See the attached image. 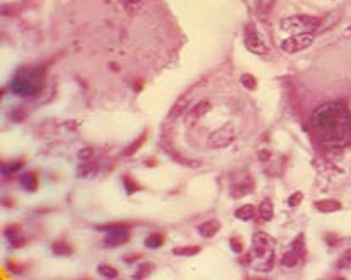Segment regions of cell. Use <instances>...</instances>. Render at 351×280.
Here are the masks:
<instances>
[{"instance_id":"obj_24","label":"cell","mask_w":351,"mask_h":280,"mask_svg":"<svg viewBox=\"0 0 351 280\" xmlns=\"http://www.w3.org/2000/svg\"><path fill=\"white\" fill-rule=\"evenodd\" d=\"M351 267V248L346 250L338 260V269H350Z\"/></svg>"},{"instance_id":"obj_26","label":"cell","mask_w":351,"mask_h":280,"mask_svg":"<svg viewBox=\"0 0 351 280\" xmlns=\"http://www.w3.org/2000/svg\"><path fill=\"white\" fill-rule=\"evenodd\" d=\"M241 84L245 85V87L248 90H255L257 89V80H255V77H251V75H241Z\"/></svg>"},{"instance_id":"obj_12","label":"cell","mask_w":351,"mask_h":280,"mask_svg":"<svg viewBox=\"0 0 351 280\" xmlns=\"http://www.w3.org/2000/svg\"><path fill=\"white\" fill-rule=\"evenodd\" d=\"M219 229H221V222L216 221V219H210V221L204 222V224L199 226V233H200L204 238H212V236H216V234L219 233Z\"/></svg>"},{"instance_id":"obj_8","label":"cell","mask_w":351,"mask_h":280,"mask_svg":"<svg viewBox=\"0 0 351 280\" xmlns=\"http://www.w3.org/2000/svg\"><path fill=\"white\" fill-rule=\"evenodd\" d=\"M305 255V246H304V236L300 234L297 238V241L292 243V248L288 251H285V255L282 257V265L287 267V269H294V267L299 265L302 262Z\"/></svg>"},{"instance_id":"obj_25","label":"cell","mask_w":351,"mask_h":280,"mask_svg":"<svg viewBox=\"0 0 351 280\" xmlns=\"http://www.w3.org/2000/svg\"><path fill=\"white\" fill-rule=\"evenodd\" d=\"M229 243H231V250H233L234 253H241V251L245 250V243H243L241 238L234 236V238H231Z\"/></svg>"},{"instance_id":"obj_31","label":"cell","mask_w":351,"mask_h":280,"mask_svg":"<svg viewBox=\"0 0 351 280\" xmlns=\"http://www.w3.org/2000/svg\"><path fill=\"white\" fill-rule=\"evenodd\" d=\"M144 138H146V136H141V138H139V141H136L133 146H129V148H127V150H126V151H124V155H131V153H134V151H136V148H138L139 145H141V143H143V139H144Z\"/></svg>"},{"instance_id":"obj_11","label":"cell","mask_w":351,"mask_h":280,"mask_svg":"<svg viewBox=\"0 0 351 280\" xmlns=\"http://www.w3.org/2000/svg\"><path fill=\"white\" fill-rule=\"evenodd\" d=\"M210 110V104L209 102H200V104H197L195 107H192V109L188 110V124H193V121H197V119L204 117L205 114H207Z\"/></svg>"},{"instance_id":"obj_9","label":"cell","mask_w":351,"mask_h":280,"mask_svg":"<svg viewBox=\"0 0 351 280\" xmlns=\"http://www.w3.org/2000/svg\"><path fill=\"white\" fill-rule=\"evenodd\" d=\"M234 141V131H233V126L228 124V126H222L221 129L214 131L209 138V146L210 148H226L228 145Z\"/></svg>"},{"instance_id":"obj_4","label":"cell","mask_w":351,"mask_h":280,"mask_svg":"<svg viewBox=\"0 0 351 280\" xmlns=\"http://www.w3.org/2000/svg\"><path fill=\"white\" fill-rule=\"evenodd\" d=\"M321 26V19L314 15H290L280 20L282 31L294 32V34H302V32H316Z\"/></svg>"},{"instance_id":"obj_17","label":"cell","mask_w":351,"mask_h":280,"mask_svg":"<svg viewBox=\"0 0 351 280\" xmlns=\"http://www.w3.org/2000/svg\"><path fill=\"white\" fill-rule=\"evenodd\" d=\"M188 104H190V97L188 95H181L178 100H176V104L173 105L172 112H170V117H178L181 114L185 112V110L188 109Z\"/></svg>"},{"instance_id":"obj_21","label":"cell","mask_w":351,"mask_h":280,"mask_svg":"<svg viewBox=\"0 0 351 280\" xmlns=\"http://www.w3.org/2000/svg\"><path fill=\"white\" fill-rule=\"evenodd\" d=\"M197 253H200V246H183V248L173 250V255L176 257H193Z\"/></svg>"},{"instance_id":"obj_7","label":"cell","mask_w":351,"mask_h":280,"mask_svg":"<svg viewBox=\"0 0 351 280\" xmlns=\"http://www.w3.org/2000/svg\"><path fill=\"white\" fill-rule=\"evenodd\" d=\"M314 43V34L312 32H302V34H294L290 38L283 39L282 41V49L285 53H297V51H302V49L309 48L311 44Z\"/></svg>"},{"instance_id":"obj_20","label":"cell","mask_w":351,"mask_h":280,"mask_svg":"<svg viewBox=\"0 0 351 280\" xmlns=\"http://www.w3.org/2000/svg\"><path fill=\"white\" fill-rule=\"evenodd\" d=\"M97 272L105 279H117L119 277V270L115 269V267L109 265V263H100V265L97 267Z\"/></svg>"},{"instance_id":"obj_15","label":"cell","mask_w":351,"mask_h":280,"mask_svg":"<svg viewBox=\"0 0 351 280\" xmlns=\"http://www.w3.org/2000/svg\"><path fill=\"white\" fill-rule=\"evenodd\" d=\"M19 182H20V185H22V187L26 188L27 192H36V190H38V177H36V174H32V172H27V174L20 175Z\"/></svg>"},{"instance_id":"obj_18","label":"cell","mask_w":351,"mask_h":280,"mask_svg":"<svg viewBox=\"0 0 351 280\" xmlns=\"http://www.w3.org/2000/svg\"><path fill=\"white\" fill-rule=\"evenodd\" d=\"M260 217L265 222H270L273 219V204H271L270 199H265L260 204Z\"/></svg>"},{"instance_id":"obj_16","label":"cell","mask_w":351,"mask_h":280,"mask_svg":"<svg viewBox=\"0 0 351 280\" xmlns=\"http://www.w3.org/2000/svg\"><path fill=\"white\" fill-rule=\"evenodd\" d=\"M316 209H317V211H321V212H336V211H340V209H341V204L338 202V200H331V199L317 200V202H316Z\"/></svg>"},{"instance_id":"obj_14","label":"cell","mask_w":351,"mask_h":280,"mask_svg":"<svg viewBox=\"0 0 351 280\" xmlns=\"http://www.w3.org/2000/svg\"><path fill=\"white\" fill-rule=\"evenodd\" d=\"M5 234L14 248H19V246L24 245V238L20 234V226H10V228L5 229Z\"/></svg>"},{"instance_id":"obj_23","label":"cell","mask_w":351,"mask_h":280,"mask_svg":"<svg viewBox=\"0 0 351 280\" xmlns=\"http://www.w3.org/2000/svg\"><path fill=\"white\" fill-rule=\"evenodd\" d=\"M53 253H55V255H72L73 253V248L68 245V243L58 241V243L53 245Z\"/></svg>"},{"instance_id":"obj_10","label":"cell","mask_w":351,"mask_h":280,"mask_svg":"<svg viewBox=\"0 0 351 280\" xmlns=\"http://www.w3.org/2000/svg\"><path fill=\"white\" fill-rule=\"evenodd\" d=\"M253 182H251V179L250 177H246L245 179V182H239L236 185H233V188H231V193H233V197L234 199H239V197H245L248 195L251 190H253Z\"/></svg>"},{"instance_id":"obj_3","label":"cell","mask_w":351,"mask_h":280,"mask_svg":"<svg viewBox=\"0 0 351 280\" xmlns=\"http://www.w3.org/2000/svg\"><path fill=\"white\" fill-rule=\"evenodd\" d=\"M251 253H253V258H251L253 269L262 274H268L275 263V240L263 231L255 233Z\"/></svg>"},{"instance_id":"obj_1","label":"cell","mask_w":351,"mask_h":280,"mask_svg":"<svg viewBox=\"0 0 351 280\" xmlns=\"http://www.w3.org/2000/svg\"><path fill=\"white\" fill-rule=\"evenodd\" d=\"M312 129L323 145L338 148L351 139V116L343 102H326L312 114Z\"/></svg>"},{"instance_id":"obj_33","label":"cell","mask_w":351,"mask_h":280,"mask_svg":"<svg viewBox=\"0 0 351 280\" xmlns=\"http://www.w3.org/2000/svg\"><path fill=\"white\" fill-rule=\"evenodd\" d=\"M126 7H134V5H139V0H121Z\"/></svg>"},{"instance_id":"obj_30","label":"cell","mask_w":351,"mask_h":280,"mask_svg":"<svg viewBox=\"0 0 351 280\" xmlns=\"http://www.w3.org/2000/svg\"><path fill=\"white\" fill-rule=\"evenodd\" d=\"M124 184H126V187H127V193H133V192L138 190V185H136L134 182L131 184L129 177H126V179H124Z\"/></svg>"},{"instance_id":"obj_29","label":"cell","mask_w":351,"mask_h":280,"mask_svg":"<svg viewBox=\"0 0 351 280\" xmlns=\"http://www.w3.org/2000/svg\"><path fill=\"white\" fill-rule=\"evenodd\" d=\"M22 162H15V165H10L9 168H5L3 167V175H7V174H14V172H17V170H20V168H22Z\"/></svg>"},{"instance_id":"obj_19","label":"cell","mask_w":351,"mask_h":280,"mask_svg":"<svg viewBox=\"0 0 351 280\" xmlns=\"http://www.w3.org/2000/svg\"><path fill=\"white\" fill-rule=\"evenodd\" d=\"M234 216H236L239 221H251L255 217V205H251V204L241 205L239 209H236Z\"/></svg>"},{"instance_id":"obj_13","label":"cell","mask_w":351,"mask_h":280,"mask_svg":"<svg viewBox=\"0 0 351 280\" xmlns=\"http://www.w3.org/2000/svg\"><path fill=\"white\" fill-rule=\"evenodd\" d=\"M98 172V167L92 162H85V163H80L77 168V175L80 179H92V177L97 175Z\"/></svg>"},{"instance_id":"obj_5","label":"cell","mask_w":351,"mask_h":280,"mask_svg":"<svg viewBox=\"0 0 351 280\" xmlns=\"http://www.w3.org/2000/svg\"><path fill=\"white\" fill-rule=\"evenodd\" d=\"M97 229H104L105 231V241L104 245L109 248L114 246H121L129 240V231L124 224H107V226H97Z\"/></svg>"},{"instance_id":"obj_6","label":"cell","mask_w":351,"mask_h":280,"mask_svg":"<svg viewBox=\"0 0 351 280\" xmlns=\"http://www.w3.org/2000/svg\"><path fill=\"white\" fill-rule=\"evenodd\" d=\"M245 44L251 53H255V55H266L268 53V46L265 39L262 38V34L258 32L257 27H253L251 24H248L245 27Z\"/></svg>"},{"instance_id":"obj_22","label":"cell","mask_w":351,"mask_h":280,"mask_svg":"<svg viewBox=\"0 0 351 280\" xmlns=\"http://www.w3.org/2000/svg\"><path fill=\"white\" fill-rule=\"evenodd\" d=\"M144 245L148 246V248L155 250V248H160V246L163 245V236H160V234H150V236L144 240Z\"/></svg>"},{"instance_id":"obj_32","label":"cell","mask_w":351,"mask_h":280,"mask_svg":"<svg viewBox=\"0 0 351 280\" xmlns=\"http://www.w3.org/2000/svg\"><path fill=\"white\" fill-rule=\"evenodd\" d=\"M92 153H93L92 148H84V151H80V153H78V158L85 160V158H88V156L92 155Z\"/></svg>"},{"instance_id":"obj_27","label":"cell","mask_w":351,"mask_h":280,"mask_svg":"<svg viewBox=\"0 0 351 280\" xmlns=\"http://www.w3.org/2000/svg\"><path fill=\"white\" fill-rule=\"evenodd\" d=\"M153 269H155V267H153L151 263H144V265L139 267L138 274H134V279H143V277H146V275L151 274Z\"/></svg>"},{"instance_id":"obj_28","label":"cell","mask_w":351,"mask_h":280,"mask_svg":"<svg viewBox=\"0 0 351 280\" xmlns=\"http://www.w3.org/2000/svg\"><path fill=\"white\" fill-rule=\"evenodd\" d=\"M302 199H304V195H302V192H295V193H292L290 197H288V205L290 207H297L300 202H302Z\"/></svg>"},{"instance_id":"obj_2","label":"cell","mask_w":351,"mask_h":280,"mask_svg":"<svg viewBox=\"0 0 351 280\" xmlns=\"http://www.w3.org/2000/svg\"><path fill=\"white\" fill-rule=\"evenodd\" d=\"M46 85V72L41 67H22L10 80V92L20 97H32L43 92Z\"/></svg>"}]
</instances>
